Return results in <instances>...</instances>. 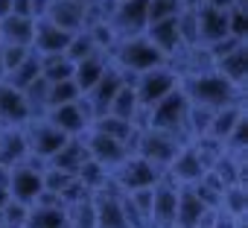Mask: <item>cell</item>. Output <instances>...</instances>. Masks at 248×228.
Masks as SVG:
<instances>
[{"label":"cell","mask_w":248,"mask_h":228,"mask_svg":"<svg viewBox=\"0 0 248 228\" xmlns=\"http://www.w3.org/2000/svg\"><path fill=\"white\" fill-rule=\"evenodd\" d=\"M27 228H70L64 205H32L27 216Z\"/></svg>","instance_id":"obj_1"}]
</instances>
